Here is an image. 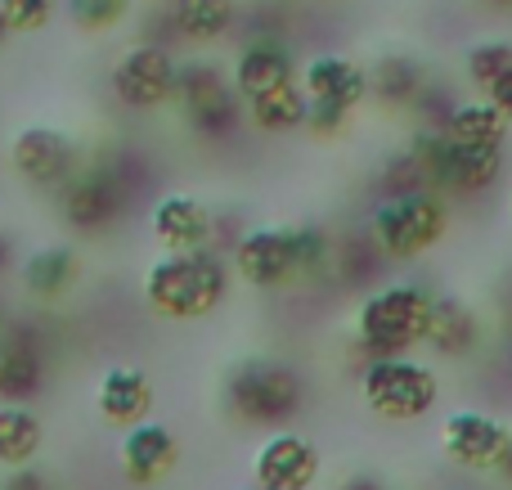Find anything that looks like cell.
<instances>
[{"instance_id":"obj_1","label":"cell","mask_w":512,"mask_h":490,"mask_svg":"<svg viewBox=\"0 0 512 490\" xmlns=\"http://www.w3.org/2000/svg\"><path fill=\"white\" fill-rule=\"evenodd\" d=\"M328 261H333V239L319 225H256L234 243V275L261 293L319 275Z\"/></svg>"},{"instance_id":"obj_2","label":"cell","mask_w":512,"mask_h":490,"mask_svg":"<svg viewBox=\"0 0 512 490\" xmlns=\"http://www.w3.org/2000/svg\"><path fill=\"white\" fill-rule=\"evenodd\" d=\"M230 293V266L212 248L162 252L144 270V302L162 320H203Z\"/></svg>"},{"instance_id":"obj_3","label":"cell","mask_w":512,"mask_h":490,"mask_svg":"<svg viewBox=\"0 0 512 490\" xmlns=\"http://www.w3.org/2000/svg\"><path fill=\"white\" fill-rule=\"evenodd\" d=\"M432 306L436 297L423 284H409V279L373 288L355 306V347L364 356H405V351L423 347Z\"/></svg>"},{"instance_id":"obj_4","label":"cell","mask_w":512,"mask_h":490,"mask_svg":"<svg viewBox=\"0 0 512 490\" xmlns=\"http://www.w3.org/2000/svg\"><path fill=\"white\" fill-rule=\"evenodd\" d=\"M405 153L418 162L427 189L445 198H477L504 176V144H454L441 126H418Z\"/></svg>"},{"instance_id":"obj_5","label":"cell","mask_w":512,"mask_h":490,"mask_svg":"<svg viewBox=\"0 0 512 490\" xmlns=\"http://www.w3.org/2000/svg\"><path fill=\"white\" fill-rule=\"evenodd\" d=\"M450 230V198L436 189H405V194H382V203L369 212L364 239L387 261H414L432 252Z\"/></svg>"},{"instance_id":"obj_6","label":"cell","mask_w":512,"mask_h":490,"mask_svg":"<svg viewBox=\"0 0 512 490\" xmlns=\"http://www.w3.org/2000/svg\"><path fill=\"white\" fill-rule=\"evenodd\" d=\"M360 396L378 419L418 423L441 401V378H436V369L427 360H414V351H405V356H369V365L360 374Z\"/></svg>"},{"instance_id":"obj_7","label":"cell","mask_w":512,"mask_h":490,"mask_svg":"<svg viewBox=\"0 0 512 490\" xmlns=\"http://www.w3.org/2000/svg\"><path fill=\"white\" fill-rule=\"evenodd\" d=\"M306 401V383L283 360H243L225 378V405L234 419L261 423V428H283Z\"/></svg>"},{"instance_id":"obj_8","label":"cell","mask_w":512,"mask_h":490,"mask_svg":"<svg viewBox=\"0 0 512 490\" xmlns=\"http://www.w3.org/2000/svg\"><path fill=\"white\" fill-rule=\"evenodd\" d=\"M171 104L180 108L189 131L203 135V140H225L243 122L239 90H234L230 72L212 59L176 63V95H171Z\"/></svg>"},{"instance_id":"obj_9","label":"cell","mask_w":512,"mask_h":490,"mask_svg":"<svg viewBox=\"0 0 512 490\" xmlns=\"http://www.w3.org/2000/svg\"><path fill=\"white\" fill-rule=\"evenodd\" d=\"M108 86H113L117 104H126L131 113H153V108L171 104V95H176V59L162 45L140 41L131 50H122Z\"/></svg>"},{"instance_id":"obj_10","label":"cell","mask_w":512,"mask_h":490,"mask_svg":"<svg viewBox=\"0 0 512 490\" xmlns=\"http://www.w3.org/2000/svg\"><path fill=\"white\" fill-rule=\"evenodd\" d=\"M512 428L504 419L486 410H454L441 423V455L454 468H468V473H490L495 459L504 455Z\"/></svg>"},{"instance_id":"obj_11","label":"cell","mask_w":512,"mask_h":490,"mask_svg":"<svg viewBox=\"0 0 512 490\" xmlns=\"http://www.w3.org/2000/svg\"><path fill=\"white\" fill-rule=\"evenodd\" d=\"M252 482L265 490H310L319 482V450L306 432L279 428L252 455Z\"/></svg>"},{"instance_id":"obj_12","label":"cell","mask_w":512,"mask_h":490,"mask_svg":"<svg viewBox=\"0 0 512 490\" xmlns=\"http://www.w3.org/2000/svg\"><path fill=\"white\" fill-rule=\"evenodd\" d=\"M9 162L14 171L36 189H59L63 180L77 171V144L63 131H50V126H23L9 144Z\"/></svg>"},{"instance_id":"obj_13","label":"cell","mask_w":512,"mask_h":490,"mask_svg":"<svg viewBox=\"0 0 512 490\" xmlns=\"http://www.w3.org/2000/svg\"><path fill=\"white\" fill-rule=\"evenodd\" d=\"M122 198H126L122 180H117L113 171H99V167L95 171H72V176L59 185V212L72 230L95 234V230H104V225L117 221Z\"/></svg>"},{"instance_id":"obj_14","label":"cell","mask_w":512,"mask_h":490,"mask_svg":"<svg viewBox=\"0 0 512 490\" xmlns=\"http://www.w3.org/2000/svg\"><path fill=\"white\" fill-rule=\"evenodd\" d=\"M297 81H301V90H306V99H328V104L355 108V113L369 104V68L342 50L310 54L297 68Z\"/></svg>"},{"instance_id":"obj_15","label":"cell","mask_w":512,"mask_h":490,"mask_svg":"<svg viewBox=\"0 0 512 490\" xmlns=\"http://www.w3.org/2000/svg\"><path fill=\"white\" fill-rule=\"evenodd\" d=\"M117 464H122V473L131 486H158L162 477L180 464L176 432H171L167 423H153V419L135 423V428H126V437H122Z\"/></svg>"},{"instance_id":"obj_16","label":"cell","mask_w":512,"mask_h":490,"mask_svg":"<svg viewBox=\"0 0 512 490\" xmlns=\"http://www.w3.org/2000/svg\"><path fill=\"white\" fill-rule=\"evenodd\" d=\"M297 68L301 63L288 41H279V36H252V41H243L239 54H234L230 81H234V90H239V99H252V95H261V90L283 86V81H297Z\"/></svg>"},{"instance_id":"obj_17","label":"cell","mask_w":512,"mask_h":490,"mask_svg":"<svg viewBox=\"0 0 512 490\" xmlns=\"http://www.w3.org/2000/svg\"><path fill=\"white\" fill-rule=\"evenodd\" d=\"M153 239L167 252H185V248H207L212 243V207L194 194H162L149 212Z\"/></svg>"},{"instance_id":"obj_18","label":"cell","mask_w":512,"mask_h":490,"mask_svg":"<svg viewBox=\"0 0 512 490\" xmlns=\"http://www.w3.org/2000/svg\"><path fill=\"white\" fill-rule=\"evenodd\" d=\"M95 405L104 414V423L113 428H135L153 414V383L144 369L135 365H113L95 387Z\"/></svg>"},{"instance_id":"obj_19","label":"cell","mask_w":512,"mask_h":490,"mask_svg":"<svg viewBox=\"0 0 512 490\" xmlns=\"http://www.w3.org/2000/svg\"><path fill=\"white\" fill-rule=\"evenodd\" d=\"M427 90V72L414 54H378V63L369 68V99L387 113H414L418 95Z\"/></svg>"},{"instance_id":"obj_20","label":"cell","mask_w":512,"mask_h":490,"mask_svg":"<svg viewBox=\"0 0 512 490\" xmlns=\"http://www.w3.org/2000/svg\"><path fill=\"white\" fill-rule=\"evenodd\" d=\"M423 347H432L436 356H445V360L472 356V351L481 347V320H477V311H472L468 302H459V297H436L432 324H427V342H423Z\"/></svg>"},{"instance_id":"obj_21","label":"cell","mask_w":512,"mask_h":490,"mask_svg":"<svg viewBox=\"0 0 512 490\" xmlns=\"http://www.w3.org/2000/svg\"><path fill=\"white\" fill-rule=\"evenodd\" d=\"M239 23V0H171V27L189 45H216Z\"/></svg>"},{"instance_id":"obj_22","label":"cell","mask_w":512,"mask_h":490,"mask_svg":"<svg viewBox=\"0 0 512 490\" xmlns=\"http://www.w3.org/2000/svg\"><path fill=\"white\" fill-rule=\"evenodd\" d=\"M243 117L261 135H292L306 126V90H301V81H283L274 90H261V95L243 99Z\"/></svg>"},{"instance_id":"obj_23","label":"cell","mask_w":512,"mask_h":490,"mask_svg":"<svg viewBox=\"0 0 512 490\" xmlns=\"http://www.w3.org/2000/svg\"><path fill=\"white\" fill-rule=\"evenodd\" d=\"M441 131L450 135L454 144H508L512 126L504 122V113H499V108L490 104L486 95H472V99H459V104H450Z\"/></svg>"},{"instance_id":"obj_24","label":"cell","mask_w":512,"mask_h":490,"mask_svg":"<svg viewBox=\"0 0 512 490\" xmlns=\"http://www.w3.org/2000/svg\"><path fill=\"white\" fill-rule=\"evenodd\" d=\"M77 279H81V261L72 248H41V252H32L23 266V288L36 302H59V297H68Z\"/></svg>"},{"instance_id":"obj_25","label":"cell","mask_w":512,"mask_h":490,"mask_svg":"<svg viewBox=\"0 0 512 490\" xmlns=\"http://www.w3.org/2000/svg\"><path fill=\"white\" fill-rule=\"evenodd\" d=\"M41 383H45L41 351L27 338H5V333H0V396L23 405L41 392Z\"/></svg>"},{"instance_id":"obj_26","label":"cell","mask_w":512,"mask_h":490,"mask_svg":"<svg viewBox=\"0 0 512 490\" xmlns=\"http://www.w3.org/2000/svg\"><path fill=\"white\" fill-rule=\"evenodd\" d=\"M41 441H45V428L27 405H18V401L0 405V464L5 468L32 464L36 450H41Z\"/></svg>"},{"instance_id":"obj_27","label":"cell","mask_w":512,"mask_h":490,"mask_svg":"<svg viewBox=\"0 0 512 490\" xmlns=\"http://www.w3.org/2000/svg\"><path fill=\"white\" fill-rule=\"evenodd\" d=\"M504 72H512V36H481L463 50V77L477 95L495 86Z\"/></svg>"},{"instance_id":"obj_28","label":"cell","mask_w":512,"mask_h":490,"mask_svg":"<svg viewBox=\"0 0 512 490\" xmlns=\"http://www.w3.org/2000/svg\"><path fill=\"white\" fill-rule=\"evenodd\" d=\"M126 14H131V0H68V18L81 32H95V36L122 27Z\"/></svg>"},{"instance_id":"obj_29","label":"cell","mask_w":512,"mask_h":490,"mask_svg":"<svg viewBox=\"0 0 512 490\" xmlns=\"http://www.w3.org/2000/svg\"><path fill=\"white\" fill-rule=\"evenodd\" d=\"M50 18H54V0H0V23L14 36L41 32Z\"/></svg>"},{"instance_id":"obj_30","label":"cell","mask_w":512,"mask_h":490,"mask_svg":"<svg viewBox=\"0 0 512 490\" xmlns=\"http://www.w3.org/2000/svg\"><path fill=\"white\" fill-rule=\"evenodd\" d=\"M355 122V108H342V104H328V99H306V126L301 131H310L315 140H337V135H346Z\"/></svg>"},{"instance_id":"obj_31","label":"cell","mask_w":512,"mask_h":490,"mask_svg":"<svg viewBox=\"0 0 512 490\" xmlns=\"http://www.w3.org/2000/svg\"><path fill=\"white\" fill-rule=\"evenodd\" d=\"M481 95H486L490 104H495L499 113H504V122L512 126V72H504V77H499L490 90H481Z\"/></svg>"},{"instance_id":"obj_32","label":"cell","mask_w":512,"mask_h":490,"mask_svg":"<svg viewBox=\"0 0 512 490\" xmlns=\"http://www.w3.org/2000/svg\"><path fill=\"white\" fill-rule=\"evenodd\" d=\"M0 490H45V482L23 464V468H9V473L0 477Z\"/></svg>"},{"instance_id":"obj_33","label":"cell","mask_w":512,"mask_h":490,"mask_svg":"<svg viewBox=\"0 0 512 490\" xmlns=\"http://www.w3.org/2000/svg\"><path fill=\"white\" fill-rule=\"evenodd\" d=\"M490 473H499V477H504V482L512 486V437H508L504 455H499V459H495V468H490Z\"/></svg>"},{"instance_id":"obj_34","label":"cell","mask_w":512,"mask_h":490,"mask_svg":"<svg viewBox=\"0 0 512 490\" xmlns=\"http://www.w3.org/2000/svg\"><path fill=\"white\" fill-rule=\"evenodd\" d=\"M481 5H490V9H512V0H481Z\"/></svg>"},{"instance_id":"obj_35","label":"cell","mask_w":512,"mask_h":490,"mask_svg":"<svg viewBox=\"0 0 512 490\" xmlns=\"http://www.w3.org/2000/svg\"><path fill=\"white\" fill-rule=\"evenodd\" d=\"M0 333H5V315H0Z\"/></svg>"},{"instance_id":"obj_36","label":"cell","mask_w":512,"mask_h":490,"mask_svg":"<svg viewBox=\"0 0 512 490\" xmlns=\"http://www.w3.org/2000/svg\"><path fill=\"white\" fill-rule=\"evenodd\" d=\"M0 41H5V23H0Z\"/></svg>"},{"instance_id":"obj_37","label":"cell","mask_w":512,"mask_h":490,"mask_svg":"<svg viewBox=\"0 0 512 490\" xmlns=\"http://www.w3.org/2000/svg\"><path fill=\"white\" fill-rule=\"evenodd\" d=\"M248 490H265V486H248Z\"/></svg>"}]
</instances>
